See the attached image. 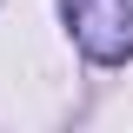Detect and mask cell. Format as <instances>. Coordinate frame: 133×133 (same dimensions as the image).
Masks as SVG:
<instances>
[{"label":"cell","instance_id":"obj_1","mask_svg":"<svg viewBox=\"0 0 133 133\" xmlns=\"http://www.w3.org/2000/svg\"><path fill=\"white\" fill-rule=\"evenodd\" d=\"M60 14L93 66L133 60V0H60Z\"/></svg>","mask_w":133,"mask_h":133}]
</instances>
